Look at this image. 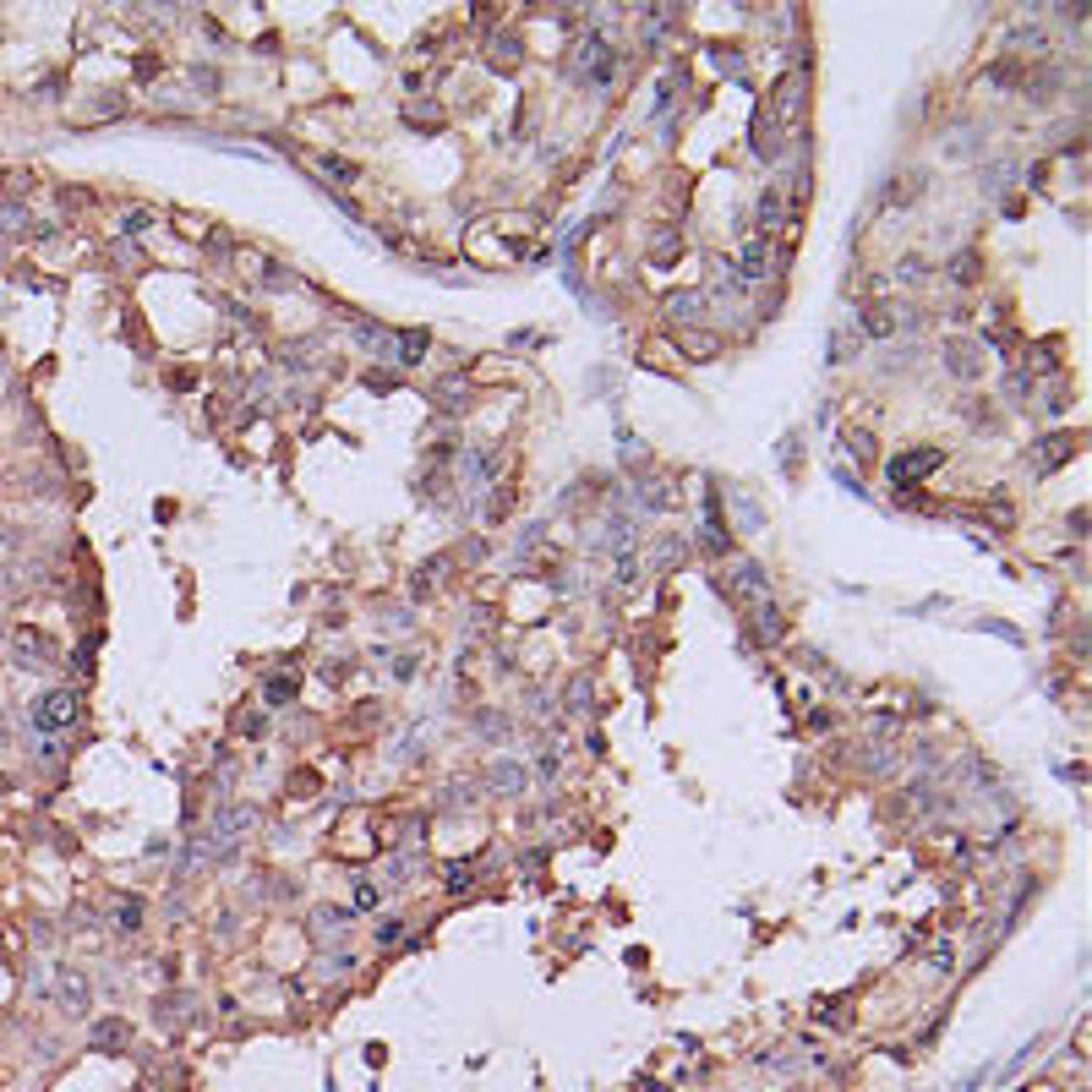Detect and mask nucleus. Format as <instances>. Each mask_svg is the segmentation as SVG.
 I'll list each match as a JSON object with an SVG mask.
<instances>
[{"label": "nucleus", "mask_w": 1092, "mask_h": 1092, "mask_svg": "<svg viewBox=\"0 0 1092 1092\" xmlns=\"http://www.w3.org/2000/svg\"><path fill=\"white\" fill-rule=\"evenodd\" d=\"M934 465H939V453H934V448H918V453H906V459L891 465V481H896V486H912L918 476H929Z\"/></svg>", "instance_id": "1"}, {"label": "nucleus", "mask_w": 1092, "mask_h": 1092, "mask_svg": "<svg viewBox=\"0 0 1092 1092\" xmlns=\"http://www.w3.org/2000/svg\"><path fill=\"white\" fill-rule=\"evenodd\" d=\"M71 716H77V694H44V705H38V727H66Z\"/></svg>", "instance_id": "2"}, {"label": "nucleus", "mask_w": 1092, "mask_h": 1092, "mask_svg": "<svg viewBox=\"0 0 1092 1092\" xmlns=\"http://www.w3.org/2000/svg\"><path fill=\"white\" fill-rule=\"evenodd\" d=\"M60 1005H66V1016L88 1011V978L82 973H60Z\"/></svg>", "instance_id": "3"}, {"label": "nucleus", "mask_w": 1092, "mask_h": 1092, "mask_svg": "<svg viewBox=\"0 0 1092 1092\" xmlns=\"http://www.w3.org/2000/svg\"><path fill=\"white\" fill-rule=\"evenodd\" d=\"M797 98H803V82H797V77H781V82H776L770 110H776V115H787V120H797Z\"/></svg>", "instance_id": "4"}, {"label": "nucleus", "mask_w": 1092, "mask_h": 1092, "mask_svg": "<svg viewBox=\"0 0 1092 1092\" xmlns=\"http://www.w3.org/2000/svg\"><path fill=\"white\" fill-rule=\"evenodd\" d=\"M126 1038H132L126 1021H98V1027H93V1048H120Z\"/></svg>", "instance_id": "5"}, {"label": "nucleus", "mask_w": 1092, "mask_h": 1092, "mask_svg": "<svg viewBox=\"0 0 1092 1092\" xmlns=\"http://www.w3.org/2000/svg\"><path fill=\"white\" fill-rule=\"evenodd\" d=\"M765 268H770V246H765V241H754L749 252H743V274H749V279H759Z\"/></svg>", "instance_id": "6"}, {"label": "nucleus", "mask_w": 1092, "mask_h": 1092, "mask_svg": "<svg viewBox=\"0 0 1092 1092\" xmlns=\"http://www.w3.org/2000/svg\"><path fill=\"white\" fill-rule=\"evenodd\" d=\"M716 349H721V344H716L710 334H688V356H694V361H710Z\"/></svg>", "instance_id": "7"}]
</instances>
